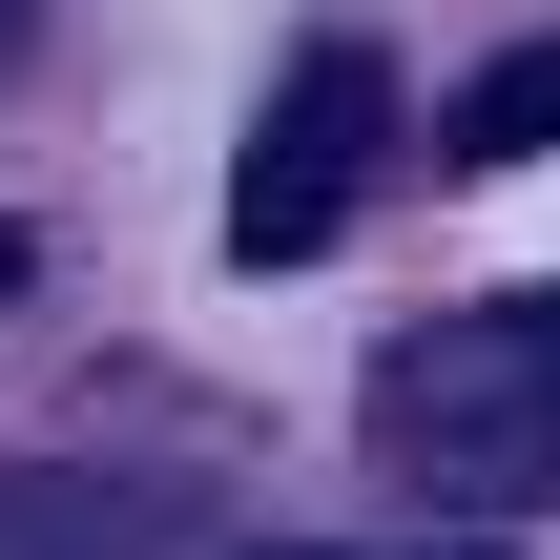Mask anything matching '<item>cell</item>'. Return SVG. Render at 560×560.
<instances>
[{
	"mask_svg": "<svg viewBox=\"0 0 560 560\" xmlns=\"http://www.w3.org/2000/svg\"><path fill=\"white\" fill-rule=\"evenodd\" d=\"M21 270H42V229H0V312H21Z\"/></svg>",
	"mask_w": 560,
	"mask_h": 560,
	"instance_id": "obj_4",
	"label": "cell"
},
{
	"mask_svg": "<svg viewBox=\"0 0 560 560\" xmlns=\"http://www.w3.org/2000/svg\"><path fill=\"white\" fill-rule=\"evenodd\" d=\"M312 560H332V540H312Z\"/></svg>",
	"mask_w": 560,
	"mask_h": 560,
	"instance_id": "obj_6",
	"label": "cell"
},
{
	"mask_svg": "<svg viewBox=\"0 0 560 560\" xmlns=\"http://www.w3.org/2000/svg\"><path fill=\"white\" fill-rule=\"evenodd\" d=\"M540 145H560V42H499L457 83V166H540Z\"/></svg>",
	"mask_w": 560,
	"mask_h": 560,
	"instance_id": "obj_3",
	"label": "cell"
},
{
	"mask_svg": "<svg viewBox=\"0 0 560 560\" xmlns=\"http://www.w3.org/2000/svg\"><path fill=\"white\" fill-rule=\"evenodd\" d=\"M21 42H42V0H0V62H21Z\"/></svg>",
	"mask_w": 560,
	"mask_h": 560,
	"instance_id": "obj_5",
	"label": "cell"
},
{
	"mask_svg": "<svg viewBox=\"0 0 560 560\" xmlns=\"http://www.w3.org/2000/svg\"><path fill=\"white\" fill-rule=\"evenodd\" d=\"M374 436H395V478H436L478 520H540L560 499V291H478V312L395 332L374 353Z\"/></svg>",
	"mask_w": 560,
	"mask_h": 560,
	"instance_id": "obj_1",
	"label": "cell"
},
{
	"mask_svg": "<svg viewBox=\"0 0 560 560\" xmlns=\"http://www.w3.org/2000/svg\"><path fill=\"white\" fill-rule=\"evenodd\" d=\"M374 125H395L374 42H312V62L249 104V166H229V270H312V249L353 229V187H374Z\"/></svg>",
	"mask_w": 560,
	"mask_h": 560,
	"instance_id": "obj_2",
	"label": "cell"
}]
</instances>
